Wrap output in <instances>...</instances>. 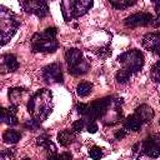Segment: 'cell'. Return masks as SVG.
Returning a JSON list of instances; mask_svg holds the SVG:
<instances>
[{"mask_svg": "<svg viewBox=\"0 0 160 160\" xmlns=\"http://www.w3.org/2000/svg\"><path fill=\"white\" fill-rule=\"evenodd\" d=\"M0 62H1V69H2L4 72L5 71H10L11 72V71H15V70L19 69V61L12 54L2 55Z\"/></svg>", "mask_w": 160, "mask_h": 160, "instance_id": "13", "label": "cell"}, {"mask_svg": "<svg viewBox=\"0 0 160 160\" xmlns=\"http://www.w3.org/2000/svg\"><path fill=\"white\" fill-rule=\"evenodd\" d=\"M76 0H61V12L64 16V20L69 22L74 19V8H75Z\"/></svg>", "mask_w": 160, "mask_h": 160, "instance_id": "16", "label": "cell"}, {"mask_svg": "<svg viewBox=\"0 0 160 160\" xmlns=\"http://www.w3.org/2000/svg\"><path fill=\"white\" fill-rule=\"evenodd\" d=\"M20 5L28 14H34L38 18H45L49 14L48 0H21Z\"/></svg>", "mask_w": 160, "mask_h": 160, "instance_id": "7", "label": "cell"}, {"mask_svg": "<svg viewBox=\"0 0 160 160\" xmlns=\"http://www.w3.org/2000/svg\"><path fill=\"white\" fill-rule=\"evenodd\" d=\"M114 100V96H105L101 99H96L95 101H92L91 104L88 105V111L84 115L85 120H98L106 114L109 106L111 105Z\"/></svg>", "mask_w": 160, "mask_h": 160, "instance_id": "5", "label": "cell"}, {"mask_svg": "<svg viewBox=\"0 0 160 160\" xmlns=\"http://www.w3.org/2000/svg\"><path fill=\"white\" fill-rule=\"evenodd\" d=\"M91 91H92V84L89 81H81L76 86V94L80 98H86L88 95L91 94Z\"/></svg>", "mask_w": 160, "mask_h": 160, "instance_id": "22", "label": "cell"}, {"mask_svg": "<svg viewBox=\"0 0 160 160\" xmlns=\"http://www.w3.org/2000/svg\"><path fill=\"white\" fill-rule=\"evenodd\" d=\"M136 1H138V0H109V2H110L115 9H119V10L130 8V6H132Z\"/></svg>", "mask_w": 160, "mask_h": 160, "instance_id": "24", "label": "cell"}, {"mask_svg": "<svg viewBox=\"0 0 160 160\" xmlns=\"http://www.w3.org/2000/svg\"><path fill=\"white\" fill-rule=\"evenodd\" d=\"M19 25H20V21L18 20V16L5 6H1L0 8V32H1L2 46L14 36Z\"/></svg>", "mask_w": 160, "mask_h": 160, "instance_id": "3", "label": "cell"}, {"mask_svg": "<svg viewBox=\"0 0 160 160\" xmlns=\"http://www.w3.org/2000/svg\"><path fill=\"white\" fill-rule=\"evenodd\" d=\"M126 135H128V130L124 128V129H119V130H116V132L114 134V138H115L116 140H121V139H124Z\"/></svg>", "mask_w": 160, "mask_h": 160, "instance_id": "32", "label": "cell"}, {"mask_svg": "<svg viewBox=\"0 0 160 160\" xmlns=\"http://www.w3.org/2000/svg\"><path fill=\"white\" fill-rule=\"evenodd\" d=\"M56 139H58V141H59V144L61 145V146H69L72 141H74V139H75V131L71 129V130H69V129H65V130H61L59 134H58V136H56Z\"/></svg>", "mask_w": 160, "mask_h": 160, "instance_id": "18", "label": "cell"}, {"mask_svg": "<svg viewBox=\"0 0 160 160\" xmlns=\"http://www.w3.org/2000/svg\"><path fill=\"white\" fill-rule=\"evenodd\" d=\"M131 75H132V72H131L130 70L122 68V69H120V70L116 72L115 79H116V81H118L119 84H126V82L130 80Z\"/></svg>", "mask_w": 160, "mask_h": 160, "instance_id": "23", "label": "cell"}, {"mask_svg": "<svg viewBox=\"0 0 160 160\" xmlns=\"http://www.w3.org/2000/svg\"><path fill=\"white\" fill-rule=\"evenodd\" d=\"M15 156V149H6L0 154V160H10Z\"/></svg>", "mask_w": 160, "mask_h": 160, "instance_id": "30", "label": "cell"}, {"mask_svg": "<svg viewBox=\"0 0 160 160\" xmlns=\"http://www.w3.org/2000/svg\"><path fill=\"white\" fill-rule=\"evenodd\" d=\"M134 114L140 119V121H141L142 124L150 122V121L154 119V115H155L154 110H152L149 105H146V104H142V105L138 106V108L135 109V112H134Z\"/></svg>", "mask_w": 160, "mask_h": 160, "instance_id": "12", "label": "cell"}, {"mask_svg": "<svg viewBox=\"0 0 160 160\" xmlns=\"http://www.w3.org/2000/svg\"><path fill=\"white\" fill-rule=\"evenodd\" d=\"M141 125H142V122L140 121V119L135 114L128 116L124 121V128L129 131H139L141 129Z\"/></svg>", "mask_w": 160, "mask_h": 160, "instance_id": "19", "label": "cell"}, {"mask_svg": "<svg viewBox=\"0 0 160 160\" xmlns=\"http://www.w3.org/2000/svg\"><path fill=\"white\" fill-rule=\"evenodd\" d=\"M155 12H156V16L160 19V1L155 4Z\"/></svg>", "mask_w": 160, "mask_h": 160, "instance_id": "34", "label": "cell"}, {"mask_svg": "<svg viewBox=\"0 0 160 160\" xmlns=\"http://www.w3.org/2000/svg\"><path fill=\"white\" fill-rule=\"evenodd\" d=\"M86 130L90 132V134H95L96 131H98V124L94 121V120H88V122H86Z\"/></svg>", "mask_w": 160, "mask_h": 160, "instance_id": "31", "label": "cell"}, {"mask_svg": "<svg viewBox=\"0 0 160 160\" xmlns=\"http://www.w3.org/2000/svg\"><path fill=\"white\" fill-rule=\"evenodd\" d=\"M92 51H94L99 58H102V59H105V58H108V56L111 55V49H110L109 45L100 46V48H98V49H95V50H92Z\"/></svg>", "mask_w": 160, "mask_h": 160, "instance_id": "26", "label": "cell"}, {"mask_svg": "<svg viewBox=\"0 0 160 160\" xmlns=\"http://www.w3.org/2000/svg\"><path fill=\"white\" fill-rule=\"evenodd\" d=\"M21 139V134L16 130H12V129H9V130H5L4 134H2V140L6 144H16L19 140Z\"/></svg>", "mask_w": 160, "mask_h": 160, "instance_id": "21", "label": "cell"}, {"mask_svg": "<svg viewBox=\"0 0 160 160\" xmlns=\"http://www.w3.org/2000/svg\"><path fill=\"white\" fill-rule=\"evenodd\" d=\"M50 141H51V140H50V138H49L46 134H42V135H40V136L36 138V144H38L39 146H41V148H45Z\"/></svg>", "mask_w": 160, "mask_h": 160, "instance_id": "29", "label": "cell"}, {"mask_svg": "<svg viewBox=\"0 0 160 160\" xmlns=\"http://www.w3.org/2000/svg\"><path fill=\"white\" fill-rule=\"evenodd\" d=\"M150 78L155 82H160V60L151 66V69H150Z\"/></svg>", "mask_w": 160, "mask_h": 160, "instance_id": "25", "label": "cell"}, {"mask_svg": "<svg viewBox=\"0 0 160 160\" xmlns=\"http://www.w3.org/2000/svg\"><path fill=\"white\" fill-rule=\"evenodd\" d=\"M81 59H82V51L79 50V49L71 48V49H68L66 52H65V60H66L68 68H71V66L76 65Z\"/></svg>", "mask_w": 160, "mask_h": 160, "instance_id": "15", "label": "cell"}, {"mask_svg": "<svg viewBox=\"0 0 160 160\" xmlns=\"http://www.w3.org/2000/svg\"><path fill=\"white\" fill-rule=\"evenodd\" d=\"M152 1H154V2H155V4H156V2H159V1H160V0H152Z\"/></svg>", "mask_w": 160, "mask_h": 160, "instance_id": "36", "label": "cell"}, {"mask_svg": "<svg viewBox=\"0 0 160 160\" xmlns=\"http://www.w3.org/2000/svg\"><path fill=\"white\" fill-rule=\"evenodd\" d=\"M56 34H58L56 28H48L41 32L34 34L30 41L31 50L34 52H55L59 48Z\"/></svg>", "mask_w": 160, "mask_h": 160, "instance_id": "2", "label": "cell"}, {"mask_svg": "<svg viewBox=\"0 0 160 160\" xmlns=\"http://www.w3.org/2000/svg\"><path fill=\"white\" fill-rule=\"evenodd\" d=\"M141 154L150 158L160 156V134H152L141 141Z\"/></svg>", "mask_w": 160, "mask_h": 160, "instance_id": "9", "label": "cell"}, {"mask_svg": "<svg viewBox=\"0 0 160 160\" xmlns=\"http://www.w3.org/2000/svg\"><path fill=\"white\" fill-rule=\"evenodd\" d=\"M85 126H86V124H85V119H80V120H76V121L72 122L71 129H72L75 132H80V131L84 130Z\"/></svg>", "mask_w": 160, "mask_h": 160, "instance_id": "28", "label": "cell"}, {"mask_svg": "<svg viewBox=\"0 0 160 160\" xmlns=\"http://www.w3.org/2000/svg\"><path fill=\"white\" fill-rule=\"evenodd\" d=\"M94 0H76L74 8V18H80L85 15L92 8Z\"/></svg>", "mask_w": 160, "mask_h": 160, "instance_id": "14", "label": "cell"}, {"mask_svg": "<svg viewBox=\"0 0 160 160\" xmlns=\"http://www.w3.org/2000/svg\"><path fill=\"white\" fill-rule=\"evenodd\" d=\"M28 111L32 119L42 122L52 111V92L49 89L38 90L28 102Z\"/></svg>", "mask_w": 160, "mask_h": 160, "instance_id": "1", "label": "cell"}, {"mask_svg": "<svg viewBox=\"0 0 160 160\" xmlns=\"http://www.w3.org/2000/svg\"><path fill=\"white\" fill-rule=\"evenodd\" d=\"M25 92H26L25 89H21V88H11V89H9V100H10V104L19 106V104L21 102L22 95Z\"/></svg>", "mask_w": 160, "mask_h": 160, "instance_id": "20", "label": "cell"}, {"mask_svg": "<svg viewBox=\"0 0 160 160\" xmlns=\"http://www.w3.org/2000/svg\"><path fill=\"white\" fill-rule=\"evenodd\" d=\"M41 76H42L44 81L46 84H59V82H62L64 76H62L61 65L59 62H52L50 65H46L42 69V71H41Z\"/></svg>", "mask_w": 160, "mask_h": 160, "instance_id": "8", "label": "cell"}, {"mask_svg": "<svg viewBox=\"0 0 160 160\" xmlns=\"http://www.w3.org/2000/svg\"><path fill=\"white\" fill-rule=\"evenodd\" d=\"M142 46L160 55V32H151L142 38Z\"/></svg>", "mask_w": 160, "mask_h": 160, "instance_id": "10", "label": "cell"}, {"mask_svg": "<svg viewBox=\"0 0 160 160\" xmlns=\"http://www.w3.org/2000/svg\"><path fill=\"white\" fill-rule=\"evenodd\" d=\"M159 124H160V121H159Z\"/></svg>", "mask_w": 160, "mask_h": 160, "instance_id": "37", "label": "cell"}, {"mask_svg": "<svg viewBox=\"0 0 160 160\" xmlns=\"http://www.w3.org/2000/svg\"><path fill=\"white\" fill-rule=\"evenodd\" d=\"M88 105L89 104H84V102H79L78 105H76V110H78V112L80 114V115H85L86 114V111H88Z\"/></svg>", "mask_w": 160, "mask_h": 160, "instance_id": "33", "label": "cell"}, {"mask_svg": "<svg viewBox=\"0 0 160 160\" xmlns=\"http://www.w3.org/2000/svg\"><path fill=\"white\" fill-rule=\"evenodd\" d=\"M89 156L91 159H100L102 156V149L100 146H92L89 149Z\"/></svg>", "mask_w": 160, "mask_h": 160, "instance_id": "27", "label": "cell"}, {"mask_svg": "<svg viewBox=\"0 0 160 160\" xmlns=\"http://www.w3.org/2000/svg\"><path fill=\"white\" fill-rule=\"evenodd\" d=\"M58 158H68V159H71V158H72V155H71L70 152H64V154L58 155Z\"/></svg>", "mask_w": 160, "mask_h": 160, "instance_id": "35", "label": "cell"}, {"mask_svg": "<svg viewBox=\"0 0 160 160\" xmlns=\"http://www.w3.org/2000/svg\"><path fill=\"white\" fill-rule=\"evenodd\" d=\"M16 111H18V106L10 104L9 109L2 108L1 109V121L6 125L14 126L18 124V116H16Z\"/></svg>", "mask_w": 160, "mask_h": 160, "instance_id": "11", "label": "cell"}, {"mask_svg": "<svg viewBox=\"0 0 160 160\" xmlns=\"http://www.w3.org/2000/svg\"><path fill=\"white\" fill-rule=\"evenodd\" d=\"M159 18H155L150 12H136L130 15L129 18L125 19L124 24L128 28H139V26H152L158 28L159 26Z\"/></svg>", "mask_w": 160, "mask_h": 160, "instance_id": "6", "label": "cell"}, {"mask_svg": "<svg viewBox=\"0 0 160 160\" xmlns=\"http://www.w3.org/2000/svg\"><path fill=\"white\" fill-rule=\"evenodd\" d=\"M118 61L122 65V68L130 70L132 74L140 71L144 66V55L138 49L128 50L118 56Z\"/></svg>", "mask_w": 160, "mask_h": 160, "instance_id": "4", "label": "cell"}, {"mask_svg": "<svg viewBox=\"0 0 160 160\" xmlns=\"http://www.w3.org/2000/svg\"><path fill=\"white\" fill-rule=\"evenodd\" d=\"M89 70H90V64H89V61H88L86 59H84V58H82L76 65L69 68V72H70L71 75H74V76L84 75V74H86Z\"/></svg>", "mask_w": 160, "mask_h": 160, "instance_id": "17", "label": "cell"}]
</instances>
